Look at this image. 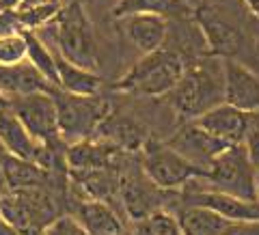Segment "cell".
<instances>
[{
  "label": "cell",
  "instance_id": "484cf974",
  "mask_svg": "<svg viewBox=\"0 0 259 235\" xmlns=\"http://www.w3.org/2000/svg\"><path fill=\"white\" fill-rule=\"evenodd\" d=\"M242 145L248 153V158L253 160V164H259V110L250 112L246 117V129H244V138Z\"/></svg>",
  "mask_w": 259,
  "mask_h": 235
},
{
  "label": "cell",
  "instance_id": "cb8c5ba5",
  "mask_svg": "<svg viewBox=\"0 0 259 235\" xmlns=\"http://www.w3.org/2000/svg\"><path fill=\"white\" fill-rule=\"evenodd\" d=\"M132 235H184L180 224H177L175 216L168 214L166 209L153 212L149 216L141 218V220L132 222Z\"/></svg>",
  "mask_w": 259,
  "mask_h": 235
},
{
  "label": "cell",
  "instance_id": "603a6c76",
  "mask_svg": "<svg viewBox=\"0 0 259 235\" xmlns=\"http://www.w3.org/2000/svg\"><path fill=\"white\" fill-rule=\"evenodd\" d=\"M186 9L182 0H119L112 7V15L117 20L127 18V15H139V13H153V15H173L177 11Z\"/></svg>",
  "mask_w": 259,
  "mask_h": 235
},
{
  "label": "cell",
  "instance_id": "e0dca14e",
  "mask_svg": "<svg viewBox=\"0 0 259 235\" xmlns=\"http://www.w3.org/2000/svg\"><path fill=\"white\" fill-rule=\"evenodd\" d=\"M246 117L248 115L223 102L218 106L209 108L207 112H203L201 117H197L194 123L201 129H205L209 136H214L216 140L231 147V145H242L244 129H246Z\"/></svg>",
  "mask_w": 259,
  "mask_h": 235
},
{
  "label": "cell",
  "instance_id": "ffe728a7",
  "mask_svg": "<svg viewBox=\"0 0 259 235\" xmlns=\"http://www.w3.org/2000/svg\"><path fill=\"white\" fill-rule=\"evenodd\" d=\"M173 216L184 235H223L229 226V220L199 205H182Z\"/></svg>",
  "mask_w": 259,
  "mask_h": 235
},
{
  "label": "cell",
  "instance_id": "3957f363",
  "mask_svg": "<svg viewBox=\"0 0 259 235\" xmlns=\"http://www.w3.org/2000/svg\"><path fill=\"white\" fill-rule=\"evenodd\" d=\"M186 71V61L173 48H160L151 54H143L127 74L115 84L117 91L141 97H166L180 82Z\"/></svg>",
  "mask_w": 259,
  "mask_h": 235
},
{
  "label": "cell",
  "instance_id": "4dcf8cb0",
  "mask_svg": "<svg viewBox=\"0 0 259 235\" xmlns=\"http://www.w3.org/2000/svg\"><path fill=\"white\" fill-rule=\"evenodd\" d=\"M255 199H257V203H259V164L255 168Z\"/></svg>",
  "mask_w": 259,
  "mask_h": 235
},
{
  "label": "cell",
  "instance_id": "ac0fdd59",
  "mask_svg": "<svg viewBox=\"0 0 259 235\" xmlns=\"http://www.w3.org/2000/svg\"><path fill=\"white\" fill-rule=\"evenodd\" d=\"M54 86L32 67L28 61L0 65V97L13 100V97L32 95V93H52Z\"/></svg>",
  "mask_w": 259,
  "mask_h": 235
},
{
  "label": "cell",
  "instance_id": "836d02e7",
  "mask_svg": "<svg viewBox=\"0 0 259 235\" xmlns=\"http://www.w3.org/2000/svg\"><path fill=\"white\" fill-rule=\"evenodd\" d=\"M125 235H132V233H125Z\"/></svg>",
  "mask_w": 259,
  "mask_h": 235
},
{
  "label": "cell",
  "instance_id": "8992f818",
  "mask_svg": "<svg viewBox=\"0 0 259 235\" xmlns=\"http://www.w3.org/2000/svg\"><path fill=\"white\" fill-rule=\"evenodd\" d=\"M139 153H141L139 160L141 171L153 185H158L164 192L182 190L192 179L203 177V173L197 166H192L188 160L182 158L177 151H173L166 143L147 138V143L143 145Z\"/></svg>",
  "mask_w": 259,
  "mask_h": 235
},
{
  "label": "cell",
  "instance_id": "f546056e",
  "mask_svg": "<svg viewBox=\"0 0 259 235\" xmlns=\"http://www.w3.org/2000/svg\"><path fill=\"white\" fill-rule=\"evenodd\" d=\"M5 149H3V145H0V153H3ZM5 192H9L7 190V181H5V175H3V168H0V197H3Z\"/></svg>",
  "mask_w": 259,
  "mask_h": 235
},
{
  "label": "cell",
  "instance_id": "e575fe53",
  "mask_svg": "<svg viewBox=\"0 0 259 235\" xmlns=\"http://www.w3.org/2000/svg\"><path fill=\"white\" fill-rule=\"evenodd\" d=\"M0 110H3V108H0Z\"/></svg>",
  "mask_w": 259,
  "mask_h": 235
},
{
  "label": "cell",
  "instance_id": "7a4b0ae2",
  "mask_svg": "<svg viewBox=\"0 0 259 235\" xmlns=\"http://www.w3.org/2000/svg\"><path fill=\"white\" fill-rule=\"evenodd\" d=\"M166 102L184 123L223 104V63H197L186 67L180 82L166 95Z\"/></svg>",
  "mask_w": 259,
  "mask_h": 235
},
{
  "label": "cell",
  "instance_id": "9c48e42d",
  "mask_svg": "<svg viewBox=\"0 0 259 235\" xmlns=\"http://www.w3.org/2000/svg\"><path fill=\"white\" fill-rule=\"evenodd\" d=\"M182 199H184V205L205 207L229 222L259 220V203L257 201H242L238 197H231V194L205 188V185L199 181V177L182 188Z\"/></svg>",
  "mask_w": 259,
  "mask_h": 235
},
{
  "label": "cell",
  "instance_id": "83f0119b",
  "mask_svg": "<svg viewBox=\"0 0 259 235\" xmlns=\"http://www.w3.org/2000/svg\"><path fill=\"white\" fill-rule=\"evenodd\" d=\"M223 235H259V220H244V222H229Z\"/></svg>",
  "mask_w": 259,
  "mask_h": 235
},
{
  "label": "cell",
  "instance_id": "7402d4cb",
  "mask_svg": "<svg viewBox=\"0 0 259 235\" xmlns=\"http://www.w3.org/2000/svg\"><path fill=\"white\" fill-rule=\"evenodd\" d=\"M24 39H26V61L56 88V84H59V74H56V56H54V52L46 45L44 39L37 37V32L26 30L24 32Z\"/></svg>",
  "mask_w": 259,
  "mask_h": 235
},
{
  "label": "cell",
  "instance_id": "52a82bcc",
  "mask_svg": "<svg viewBox=\"0 0 259 235\" xmlns=\"http://www.w3.org/2000/svg\"><path fill=\"white\" fill-rule=\"evenodd\" d=\"M7 110L20 121L24 129L44 147L65 145L56 123V106L50 93H32L7 100Z\"/></svg>",
  "mask_w": 259,
  "mask_h": 235
},
{
  "label": "cell",
  "instance_id": "1f68e13d",
  "mask_svg": "<svg viewBox=\"0 0 259 235\" xmlns=\"http://www.w3.org/2000/svg\"><path fill=\"white\" fill-rule=\"evenodd\" d=\"M0 108H7V102L3 100V97H0Z\"/></svg>",
  "mask_w": 259,
  "mask_h": 235
},
{
  "label": "cell",
  "instance_id": "d4e9b609",
  "mask_svg": "<svg viewBox=\"0 0 259 235\" xmlns=\"http://www.w3.org/2000/svg\"><path fill=\"white\" fill-rule=\"evenodd\" d=\"M22 61H26V39H24V32L0 37V65H13Z\"/></svg>",
  "mask_w": 259,
  "mask_h": 235
},
{
  "label": "cell",
  "instance_id": "4fadbf2b",
  "mask_svg": "<svg viewBox=\"0 0 259 235\" xmlns=\"http://www.w3.org/2000/svg\"><path fill=\"white\" fill-rule=\"evenodd\" d=\"M0 145L7 153L35 162L41 168H46L48 160H50V147L39 145L7 108L0 110Z\"/></svg>",
  "mask_w": 259,
  "mask_h": 235
},
{
  "label": "cell",
  "instance_id": "d6a6232c",
  "mask_svg": "<svg viewBox=\"0 0 259 235\" xmlns=\"http://www.w3.org/2000/svg\"><path fill=\"white\" fill-rule=\"evenodd\" d=\"M52 3H61V0H52Z\"/></svg>",
  "mask_w": 259,
  "mask_h": 235
},
{
  "label": "cell",
  "instance_id": "7c38bea8",
  "mask_svg": "<svg viewBox=\"0 0 259 235\" xmlns=\"http://www.w3.org/2000/svg\"><path fill=\"white\" fill-rule=\"evenodd\" d=\"M223 102L250 115L259 110V76L233 59L223 63Z\"/></svg>",
  "mask_w": 259,
  "mask_h": 235
},
{
  "label": "cell",
  "instance_id": "44dd1931",
  "mask_svg": "<svg viewBox=\"0 0 259 235\" xmlns=\"http://www.w3.org/2000/svg\"><path fill=\"white\" fill-rule=\"evenodd\" d=\"M54 56H56V74H59V84H56L59 91L71 95H100L102 78L95 71L76 67V65L63 61L59 54Z\"/></svg>",
  "mask_w": 259,
  "mask_h": 235
},
{
  "label": "cell",
  "instance_id": "4316f807",
  "mask_svg": "<svg viewBox=\"0 0 259 235\" xmlns=\"http://www.w3.org/2000/svg\"><path fill=\"white\" fill-rule=\"evenodd\" d=\"M44 235H87L71 216H59L52 224L46 226Z\"/></svg>",
  "mask_w": 259,
  "mask_h": 235
},
{
  "label": "cell",
  "instance_id": "5bb4252c",
  "mask_svg": "<svg viewBox=\"0 0 259 235\" xmlns=\"http://www.w3.org/2000/svg\"><path fill=\"white\" fill-rule=\"evenodd\" d=\"M0 168H3L7 190H32V188H48L56 192V179L61 173H50L35 162L15 158L11 153H0Z\"/></svg>",
  "mask_w": 259,
  "mask_h": 235
},
{
  "label": "cell",
  "instance_id": "d6986e66",
  "mask_svg": "<svg viewBox=\"0 0 259 235\" xmlns=\"http://www.w3.org/2000/svg\"><path fill=\"white\" fill-rule=\"evenodd\" d=\"M95 134H100V138L104 143H108L125 153L141 151L143 145L147 143V134H145V129L136 123V121H132L130 117H123V115H117V112H112V110L100 123Z\"/></svg>",
  "mask_w": 259,
  "mask_h": 235
},
{
  "label": "cell",
  "instance_id": "f1b7e54d",
  "mask_svg": "<svg viewBox=\"0 0 259 235\" xmlns=\"http://www.w3.org/2000/svg\"><path fill=\"white\" fill-rule=\"evenodd\" d=\"M246 7L250 9V13H255L257 18H259V0H244Z\"/></svg>",
  "mask_w": 259,
  "mask_h": 235
},
{
  "label": "cell",
  "instance_id": "5b68a950",
  "mask_svg": "<svg viewBox=\"0 0 259 235\" xmlns=\"http://www.w3.org/2000/svg\"><path fill=\"white\" fill-rule=\"evenodd\" d=\"M255 164L248 158L244 145H231L218 156L199 181L205 188L231 194L242 201L255 199Z\"/></svg>",
  "mask_w": 259,
  "mask_h": 235
},
{
  "label": "cell",
  "instance_id": "277c9868",
  "mask_svg": "<svg viewBox=\"0 0 259 235\" xmlns=\"http://www.w3.org/2000/svg\"><path fill=\"white\" fill-rule=\"evenodd\" d=\"M56 106V123L65 145L91 140L97 127L108 117L110 102L100 95H71L54 88L50 93Z\"/></svg>",
  "mask_w": 259,
  "mask_h": 235
},
{
  "label": "cell",
  "instance_id": "30bf717a",
  "mask_svg": "<svg viewBox=\"0 0 259 235\" xmlns=\"http://www.w3.org/2000/svg\"><path fill=\"white\" fill-rule=\"evenodd\" d=\"M194 20H197L201 32L205 37V43L209 45V52L214 56L229 59L242 45V32L240 26L231 20V15L223 13V9L214 3H201L194 9Z\"/></svg>",
  "mask_w": 259,
  "mask_h": 235
},
{
  "label": "cell",
  "instance_id": "6da1fadb",
  "mask_svg": "<svg viewBox=\"0 0 259 235\" xmlns=\"http://www.w3.org/2000/svg\"><path fill=\"white\" fill-rule=\"evenodd\" d=\"M39 30L50 32L52 52L59 54L63 61L89 71L97 69V43L93 26L78 0L61 5V9L52 18V22H48Z\"/></svg>",
  "mask_w": 259,
  "mask_h": 235
},
{
  "label": "cell",
  "instance_id": "ba28073f",
  "mask_svg": "<svg viewBox=\"0 0 259 235\" xmlns=\"http://www.w3.org/2000/svg\"><path fill=\"white\" fill-rule=\"evenodd\" d=\"M119 201L132 222L164 209V190L153 185L139 166L119 168Z\"/></svg>",
  "mask_w": 259,
  "mask_h": 235
},
{
  "label": "cell",
  "instance_id": "9a60e30c",
  "mask_svg": "<svg viewBox=\"0 0 259 235\" xmlns=\"http://www.w3.org/2000/svg\"><path fill=\"white\" fill-rule=\"evenodd\" d=\"M121 28H123L127 41L132 43L141 54H151L166 45L168 39V22L162 15L153 13H139L121 18Z\"/></svg>",
  "mask_w": 259,
  "mask_h": 235
},
{
  "label": "cell",
  "instance_id": "8fae6325",
  "mask_svg": "<svg viewBox=\"0 0 259 235\" xmlns=\"http://www.w3.org/2000/svg\"><path fill=\"white\" fill-rule=\"evenodd\" d=\"M166 145L173 151H177L182 158H186L192 166H197L201 173H207L212 162L227 149V145L216 140L209 136L205 129H201L194 121H186V123L177 129V132L166 140Z\"/></svg>",
  "mask_w": 259,
  "mask_h": 235
},
{
  "label": "cell",
  "instance_id": "2e32d148",
  "mask_svg": "<svg viewBox=\"0 0 259 235\" xmlns=\"http://www.w3.org/2000/svg\"><path fill=\"white\" fill-rule=\"evenodd\" d=\"M87 235H125V222L110 203L82 199L69 214Z\"/></svg>",
  "mask_w": 259,
  "mask_h": 235
}]
</instances>
